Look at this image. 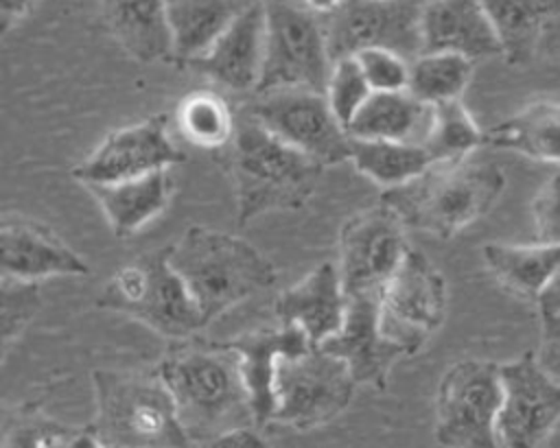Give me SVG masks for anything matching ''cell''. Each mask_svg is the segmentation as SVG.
I'll return each mask as SVG.
<instances>
[{"mask_svg":"<svg viewBox=\"0 0 560 448\" xmlns=\"http://www.w3.org/2000/svg\"><path fill=\"white\" fill-rule=\"evenodd\" d=\"M168 258L206 326L278 282L276 264L249 240L203 225H188Z\"/></svg>","mask_w":560,"mask_h":448,"instance_id":"obj_2","label":"cell"},{"mask_svg":"<svg viewBox=\"0 0 560 448\" xmlns=\"http://www.w3.org/2000/svg\"><path fill=\"white\" fill-rule=\"evenodd\" d=\"M184 160L186 155L171 140L168 116L155 114L107 133L72 168V177L83 186L114 184L173 168Z\"/></svg>","mask_w":560,"mask_h":448,"instance_id":"obj_15","label":"cell"},{"mask_svg":"<svg viewBox=\"0 0 560 448\" xmlns=\"http://www.w3.org/2000/svg\"><path fill=\"white\" fill-rule=\"evenodd\" d=\"M475 61L453 52H422L409 63L407 92L435 107L462 98L472 79Z\"/></svg>","mask_w":560,"mask_h":448,"instance_id":"obj_31","label":"cell"},{"mask_svg":"<svg viewBox=\"0 0 560 448\" xmlns=\"http://www.w3.org/2000/svg\"><path fill=\"white\" fill-rule=\"evenodd\" d=\"M249 2H265V0H249Z\"/></svg>","mask_w":560,"mask_h":448,"instance_id":"obj_43","label":"cell"},{"mask_svg":"<svg viewBox=\"0 0 560 448\" xmlns=\"http://www.w3.org/2000/svg\"><path fill=\"white\" fill-rule=\"evenodd\" d=\"M350 162L361 175L385 190L416 179L433 164L422 144L359 138H350Z\"/></svg>","mask_w":560,"mask_h":448,"instance_id":"obj_29","label":"cell"},{"mask_svg":"<svg viewBox=\"0 0 560 448\" xmlns=\"http://www.w3.org/2000/svg\"><path fill=\"white\" fill-rule=\"evenodd\" d=\"M536 358L540 367L560 382V317L540 313V343Z\"/></svg>","mask_w":560,"mask_h":448,"instance_id":"obj_37","label":"cell"},{"mask_svg":"<svg viewBox=\"0 0 560 448\" xmlns=\"http://www.w3.org/2000/svg\"><path fill=\"white\" fill-rule=\"evenodd\" d=\"M197 448H273L258 431L256 426H241L228 433H221Z\"/></svg>","mask_w":560,"mask_h":448,"instance_id":"obj_38","label":"cell"},{"mask_svg":"<svg viewBox=\"0 0 560 448\" xmlns=\"http://www.w3.org/2000/svg\"><path fill=\"white\" fill-rule=\"evenodd\" d=\"M405 223L383 201L359 210L339 229V278L348 297L383 291L405 260Z\"/></svg>","mask_w":560,"mask_h":448,"instance_id":"obj_13","label":"cell"},{"mask_svg":"<svg viewBox=\"0 0 560 448\" xmlns=\"http://www.w3.org/2000/svg\"><path fill=\"white\" fill-rule=\"evenodd\" d=\"M171 245L122 264L96 297V306L131 317L173 341L206 328L184 280L171 264Z\"/></svg>","mask_w":560,"mask_h":448,"instance_id":"obj_6","label":"cell"},{"mask_svg":"<svg viewBox=\"0 0 560 448\" xmlns=\"http://www.w3.org/2000/svg\"><path fill=\"white\" fill-rule=\"evenodd\" d=\"M348 310L339 269L335 262H322L300 282L284 288L273 302V315L280 326L300 328L313 345L339 332Z\"/></svg>","mask_w":560,"mask_h":448,"instance_id":"obj_19","label":"cell"},{"mask_svg":"<svg viewBox=\"0 0 560 448\" xmlns=\"http://www.w3.org/2000/svg\"><path fill=\"white\" fill-rule=\"evenodd\" d=\"M313 13H317L319 17H326L330 13H335L343 0H302Z\"/></svg>","mask_w":560,"mask_h":448,"instance_id":"obj_42","label":"cell"},{"mask_svg":"<svg viewBox=\"0 0 560 448\" xmlns=\"http://www.w3.org/2000/svg\"><path fill=\"white\" fill-rule=\"evenodd\" d=\"M505 190V173L483 160L431 164L416 179L383 190L387 203L405 227L451 238L492 210Z\"/></svg>","mask_w":560,"mask_h":448,"instance_id":"obj_4","label":"cell"},{"mask_svg":"<svg viewBox=\"0 0 560 448\" xmlns=\"http://www.w3.org/2000/svg\"><path fill=\"white\" fill-rule=\"evenodd\" d=\"M433 107L405 92H372L348 127L350 138L424 144Z\"/></svg>","mask_w":560,"mask_h":448,"instance_id":"obj_24","label":"cell"},{"mask_svg":"<svg viewBox=\"0 0 560 448\" xmlns=\"http://www.w3.org/2000/svg\"><path fill=\"white\" fill-rule=\"evenodd\" d=\"M96 413L90 424L107 448H195L160 374L94 369Z\"/></svg>","mask_w":560,"mask_h":448,"instance_id":"obj_5","label":"cell"},{"mask_svg":"<svg viewBox=\"0 0 560 448\" xmlns=\"http://www.w3.org/2000/svg\"><path fill=\"white\" fill-rule=\"evenodd\" d=\"M503 400L499 363L464 358L440 378L435 441L444 448H501L497 417Z\"/></svg>","mask_w":560,"mask_h":448,"instance_id":"obj_8","label":"cell"},{"mask_svg":"<svg viewBox=\"0 0 560 448\" xmlns=\"http://www.w3.org/2000/svg\"><path fill=\"white\" fill-rule=\"evenodd\" d=\"M179 133L195 146L221 149L232 144L236 118L228 101L210 90H197L184 96L175 109Z\"/></svg>","mask_w":560,"mask_h":448,"instance_id":"obj_30","label":"cell"},{"mask_svg":"<svg viewBox=\"0 0 560 448\" xmlns=\"http://www.w3.org/2000/svg\"><path fill=\"white\" fill-rule=\"evenodd\" d=\"M481 144H486V131L475 122L462 98L433 107L431 131L422 144L433 164L466 160Z\"/></svg>","mask_w":560,"mask_h":448,"instance_id":"obj_32","label":"cell"},{"mask_svg":"<svg viewBox=\"0 0 560 448\" xmlns=\"http://www.w3.org/2000/svg\"><path fill=\"white\" fill-rule=\"evenodd\" d=\"M319 347L341 358L357 385L385 389L394 363L407 352L381 326V291L348 297L343 326Z\"/></svg>","mask_w":560,"mask_h":448,"instance_id":"obj_16","label":"cell"},{"mask_svg":"<svg viewBox=\"0 0 560 448\" xmlns=\"http://www.w3.org/2000/svg\"><path fill=\"white\" fill-rule=\"evenodd\" d=\"M444 275L418 249H409L381 291V326L407 356L418 354L446 319Z\"/></svg>","mask_w":560,"mask_h":448,"instance_id":"obj_11","label":"cell"},{"mask_svg":"<svg viewBox=\"0 0 560 448\" xmlns=\"http://www.w3.org/2000/svg\"><path fill=\"white\" fill-rule=\"evenodd\" d=\"M0 308H2V354L7 356L11 345L24 334L35 315L42 308V291L37 282L13 280L2 275L0 291Z\"/></svg>","mask_w":560,"mask_h":448,"instance_id":"obj_33","label":"cell"},{"mask_svg":"<svg viewBox=\"0 0 560 448\" xmlns=\"http://www.w3.org/2000/svg\"><path fill=\"white\" fill-rule=\"evenodd\" d=\"M536 240L560 247V173L549 177L532 201Z\"/></svg>","mask_w":560,"mask_h":448,"instance_id":"obj_36","label":"cell"},{"mask_svg":"<svg viewBox=\"0 0 560 448\" xmlns=\"http://www.w3.org/2000/svg\"><path fill=\"white\" fill-rule=\"evenodd\" d=\"M68 448H107V446H103L98 441V437L94 435V431L90 426H81Z\"/></svg>","mask_w":560,"mask_h":448,"instance_id":"obj_41","label":"cell"},{"mask_svg":"<svg viewBox=\"0 0 560 448\" xmlns=\"http://www.w3.org/2000/svg\"><path fill=\"white\" fill-rule=\"evenodd\" d=\"M481 258L494 282L525 302H538L560 271V247L545 243H486L481 247Z\"/></svg>","mask_w":560,"mask_h":448,"instance_id":"obj_25","label":"cell"},{"mask_svg":"<svg viewBox=\"0 0 560 448\" xmlns=\"http://www.w3.org/2000/svg\"><path fill=\"white\" fill-rule=\"evenodd\" d=\"M420 39L422 52H453L470 61L501 57L497 33L481 0L424 2Z\"/></svg>","mask_w":560,"mask_h":448,"instance_id":"obj_21","label":"cell"},{"mask_svg":"<svg viewBox=\"0 0 560 448\" xmlns=\"http://www.w3.org/2000/svg\"><path fill=\"white\" fill-rule=\"evenodd\" d=\"M357 387L348 365L319 345L284 356L276 376L273 422L298 431L319 428L350 406Z\"/></svg>","mask_w":560,"mask_h":448,"instance_id":"obj_9","label":"cell"},{"mask_svg":"<svg viewBox=\"0 0 560 448\" xmlns=\"http://www.w3.org/2000/svg\"><path fill=\"white\" fill-rule=\"evenodd\" d=\"M98 13L105 33L131 59L140 63L175 59L166 0H101Z\"/></svg>","mask_w":560,"mask_h":448,"instance_id":"obj_22","label":"cell"},{"mask_svg":"<svg viewBox=\"0 0 560 448\" xmlns=\"http://www.w3.org/2000/svg\"><path fill=\"white\" fill-rule=\"evenodd\" d=\"M2 275L37 282L55 275H90V264L46 223L7 212L0 223Z\"/></svg>","mask_w":560,"mask_h":448,"instance_id":"obj_17","label":"cell"},{"mask_svg":"<svg viewBox=\"0 0 560 448\" xmlns=\"http://www.w3.org/2000/svg\"><path fill=\"white\" fill-rule=\"evenodd\" d=\"M238 358L241 376L249 396L254 426L260 428L273 422L276 413V376L284 356H298L313 343L295 326L258 328L241 332L223 341Z\"/></svg>","mask_w":560,"mask_h":448,"instance_id":"obj_18","label":"cell"},{"mask_svg":"<svg viewBox=\"0 0 560 448\" xmlns=\"http://www.w3.org/2000/svg\"><path fill=\"white\" fill-rule=\"evenodd\" d=\"M243 114L324 168L350 160V133L322 92L308 87L262 92L243 107Z\"/></svg>","mask_w":560,"mask_h":448,"instance_id":"obj_10","label":"cell"},{"mask_svg":"<svg viewBox=\"0 0 560 448\" xmlns=\"http://www.w3.org/2000/svg\"><path fill=\"white\" fill-rule=\"evenodd\" d=\"M372 92H405L409 83V59L389 48H365L354 55Z\"/></svg>","mask_w":560,"mask_h":448,"instance_id":"obj_35","label":"cell"},{"mask_svg":"<svg viewBox=\"0 0 560 448\" xmlns=\"http://www.w3.org/2000/svg\"><path fill=\"white\" fill-rule=\"evenodd\" d=\"M155 372L168 387L192 444L254 426L238 358L225 343L175 341Z\"/></svg>","mask_w":560,"mask_h":448,"instance_id":"obj_1","label":"cell"},{"mask_svg":"<svg viewBox=\"0 0 560 448\" xmlns=\"http://www.w3.org/2000/svg\"><path fill=\"white\" fill-rule=\"evenodd\" d=\"M370 94H372V87H370L368 79L363 76L354 57L335 61L332 74H330V81L326 87V98H328L332 114L346 127V131H348L350 122L354 120V116L365 105V101L370 98Z\"/></svg>","mask_w":560,"mask_h":448,"instance_id":"obj_34","label":"cell"},{"mask_svg":"<svg viewBox=\"0 0 560 448\" xmlns=\"http://www.w3.org/2000/svg\"><path fill=\"white\" fill-rule=\"evenodd\" d=\"M422 2H429V0H422Z\"/></svg>","mask_w":560,"mask_h":448,"instance_id":"obj_44","label":"cell"},{"mask_svg":"<svg viewBox=\"0 0 560 448\" xmlns=\"http://www.w3.org/2000/svg\"><path fill=\"white\" fill-rule=\"evenodd\" d=\"M422 0H343L322 17L332 63L365 48H389L405 59L422 52Z\"/></svg>","mask_w":560,"mask_h":448,"instance_id":"obj_12","label":"cell"},{"mask_svg":"<svg viewBox=\"0 0 560 448\" xmlns=\"http://www.w3.org/2000/svg\"><path fill=\"white\" fill-rule=\"evenodd\" d=\"M230 146L238 227L267 212L302 210L324 173L322 164L276 138L247 114L236 118Z\"/></svg>","mask_w":560,"mask_h":448,"instance_id":"obj_3","label":"cell"},{"mask_svg":"<svg viewBox=\"0 0 560 448\" xmlns=\"http://www.w3.org/2000/svg\"><path fill=\"white\" fill-rule=\"evenodd\" d=\"M265 59V9L262 2L243 11L234 24L210 46L208 52L192 59L186 68L208 76L232 92H256Z\"/></svg>","mask_w":560,"mask_h":448,"instance_id":"obj_20","label":"cell"},{"mask_svg":"<svg viewBox=\"0 0 560 448\" xmlns=\"http://www.w3.org/2000/svg\"><path fill=\"white\" fill-rule=\"evenodd\" d=\"M486 144L529 160L560 164V103L534 101L486 131Z\"/></svg>","mask_w":560,"mask_h":448,"instance_id":"obj_28","label":"cell"},{"mask_svg":"<svg viewBox=\"0 0 560 448\" xmlns=\"http://www.w3.org/2000/svg\"><path fill=\"white\" fill-rule=\"evenodd\" d=\"M503 400L497 417L501 448H542L560 422V382L538 363L536 352H523L499 365Z\"/></svg>","mask_w":560,"mask_h":448,"instance_id":"obj_14","label":"cell"},{"mask_svg":"<svg viewBox=\"0 0 560 448\" xmlns=\"http://www.w3.org/2000/svg\"><path fill=\"white\" fill-rule=\"evenodd\" d=\"M265 59L256 94L308 87L326 94L332 59L324 20L302 0H265Z\"/></svg>","mask_w":560,"mask_h":448,"instance_id":"obj_7","label":"cell"},{"mask_svg":"<svg viewBox=\"0 0 560 448\" xmlns=\"http://www.w3.org/2000/svg\"><path fill=\"white\" fill-rule=\"evenodd\" d=\"M536 304H538V313L560 317V271L556 273V278L551 280V284L545 288V293Z\"/></svg>","mask_w":560,"mask_h":448,"instance_id":"obj_40","label":"cell"},{"mask_svg":"<svg viewBox=\"0 0 560 448\" xmlns=\"http://www.w3.org/2000/svg\"><path fill=\"white\" fill-rule=\"evenodd\" d=\"M96 199L116 238H129L151 223L168 205L175 179L173 170H158L136 179L85 186Z\"/></svg>","mask_w":560,"mask_h":448,"instance_id":"obj_23","label":"cell"},{"mask_svg":"<svg viewBox=\"0 0 560 448\" xmlns=\"http://www.w3.org/2000/svg\"><path fill=\"white\" fill-rule=\"evenodd\" d=\"M497 33L501 57L510 66H527L551 20L560 15V0H481Z\"/></svg>","mask_w":560,"mask_h":448,"instance_id":"obj_27","label":"cell"},{"mask_svg":"<svg viewBox=\"0 0 560 448\" xmlns=\"http://www.w3.org/2000/svg\"><path fill=\"white\" fill-rule=\"evenodd\" d=\"M37 0H0V33L2 37L9 35V31L20 24L33 9Z\"/></svg>","mask_w":560,"mask_h":448,"instance_id":"obj_39","label":"cell"},{"mask_svg":"<svg viewBox=\"0 0 560 448\" xmlns=\"http://www.w3.org/2000/svg\"><path fill=\"white\" fill-rule=\"evenodd\" d=\"M173 28L175 63L186 68L192 59L210 50V46L247 11L249 0H166Z\"/></svg>","mask_w":560,"mask_h":448,"instance_id":"obj_26","label":"cell"}]
</instances>
